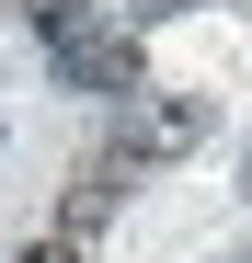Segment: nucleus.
I'll return each instance as SVG.
<instances>
[{
	"label": "nucleus",
	"instance_id": "f257e3e1",
	"mask_svg": "<svg viewBox=\"0 0 252 263\" xmlns=\"http://www.w3.org/2000/svg\"><path fill=\"white\" fill-rule=\"evenodd\" d=\"M206 138H218V103H206V92H126L115 160H184V149H206Z\"/></svg>",
	"mask_w": 252,
	"mask_h": 263
},
{
	"label": "nucleus",
	"instance_id": "f03ea898",
	"mask_svg": "<svg viewBox=\"0 0 252 263\" xmlns=\"http://www.w3.org/2000/svg\"><path fill=\"white\" fill-rule=\"evenodd\" d=\"M115 206H126V160L103 149V160H80V172H69V206H58V240H69V252H80V240H103V229H115Z\"/></svg>",
	"mask_w": 252,
	"mask_h": 263
},
{
	"label": "nucleus",
	"instance_id": "7ed1b4c3",
	"mask_svg": "<svg viewBox=\"0 0 252 263\" xmlns=\"http://www.w3.org/2000/svg\"><path fill=\"white\" fill-rule=\"evenodd\" d=\"M58 69L80 80V92H126V80H138V34H115V23H80L69 46H58Z\"/></svg>",
	"mask_w": 252,
	"mask_h": 263
},
{
	"label": "nucleus",
	"instance_id": "20e7f679",
	"mask_svg": "<svg viewBox=\"0 0 252 263\" xmlns=\"http://www.w3.org/2000/svg\"><path fill=\"white\" fill-rule=\"evenodd\" d=\"M23 23H34V34H46V46H69V34H80V23H92V0H23Z\"/></svg>",
	"mask_w": 252,
	"mask_h": 263
},
{
	"label": "nucleus",
	"instance_id": "39448f33",
	"mask_svg": "<svg viewBox=\"0 0 252 263\" xmlns=\"http://www.w3.org/2000/svg\"><path fill=\"white\" fill-rule=\"evenodd\" d=\"M23 263H80V252H69V240H34V252H23Z\"/></svg>",
	"mask_w": 252,
	"mask_h": 263
}]
</instances>
